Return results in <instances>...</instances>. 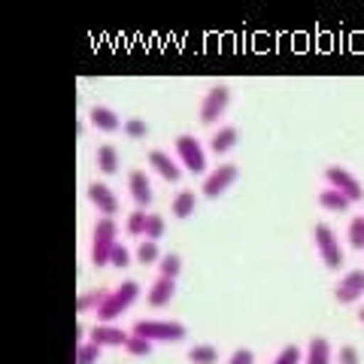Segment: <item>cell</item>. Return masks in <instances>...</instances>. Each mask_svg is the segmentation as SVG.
<instances>
[{"mask_svg": "<svg viewBox=\"0 0 364 364\" xmlns=\"http://www.w3.org/2000/svg\"><path fill=\"white\" fill-rule=\"evenodd\" d=\"M136 294H140V286H136L134 279H124L119 289H112L104 301H100V306H97V316H100V325H107V322H112V318H119L128 306L136 301Z\"/></svg>", "mask_w": 364, "mask_h": 364, "instance_id": "6da1fadb", "label": "cell"}, {"mask_svg": "<svg viewBox=\"0 0 364 364\" xmlns=\"http://www.w3.org/2000/svg\"><path fill=\"white\" fill-rule=\"evenodd\" d=\"M134 334L152 340V343H176V340H182L188 334V328L182 322H155V318H140V322H134Z\"/></svg>", "mask_w": 364, "mask_h": 364, "instance_id": "7a4b0ae2", "label": "cell"}, {"mask_svg": "<svg viewBox=\"0 0 364 364\" xmlns=\"http://www.w3.org/2000/svg\"><path fill=\"white\" fill-rule=\"evenodd\" d=\"M116 234H119V228L112 225V219H100L95 225V237H91V261H95L97 267H104L109 264V255H112V249H116Z\"/></svg>", "mask_w": 364, "mask_h": 364, "instance_id": "3957f363", "label": "cell"}, {"mask_svg": "<svg viewBox=\"0 0 364 364\" xmlns=\"http://www.w3.org/2000/svg\"><path fill=\"white\" fill-rule=\"evenodd\" d=\"M176 155L186 170L191 173H203L207 170V155H203V146L195 140V136H176Z\"/></svg>", "mask_w": 364, "mask_h": 364, "instance_id": "277c9868", "label": "cell"}, {"mask_svg": "<svg viewBox=\"0 0 364 364\" xmlns=\"http://www.w3.org/2000/svg\"><path fill=\"white\" fill-rule=\"evenodd\" d=\"M325 179H328V188L340 191V195H343V198H349L352 203L364 198V188H361V182H358L355 176H352L349 170H343V167H328V170H325Z\"/></svg>", "mask_w": 364, "mask_h": 364, "instance_id": "5b68a950", "label": "cell"}, {"mask_svg": "<svg viewBox=\"0 0 364 364\" xmlns=\"http://www.w3.org/2000/svg\"><path fill=\"white\" fill-rule=\"evenodd\" d=\"M228 104H231V91H228V85H213L200 104V122L213 124L228 109Z\"/></svg>", "mask_w": 364, "mask_h": 364, "instance_id": "8992f818", "label": "cell"}, {"mask_svg": "<svg viewBox=\"0 0 364 364\" xmlns=\"http://www.w3.org/2000/svg\"><path fill=\"white\" fill-rule=\"evenodd\" d=\"M316 246H318V255H322V261L331 270H337L340 264H343V252H340L337 246V237L328 225H316Z\"/></svg>", "mask_w": 364, "mask_h": 364, "instance_id": "52a82bcc", "label": "cell"}, {"mask_svg": "<svg viewBox=\"0 0 364 364\" xmlns=\"http://www.w3.org/2000/svg\"><path fill=\"white\" fill-rule=\"evenodd\" d=\"M237 182V167L234 164H222V167H215L207 173V182H203V195L207 198H219L225 195L228 188H231Z\"/></svg>", "mask_w": 364, "mask_h": 364, "instance_id": "ba28073f", "label": "cell"}, {"mask_svg": "<svg viewBox=\"0 0 364 364\" xmlns=\"http://www.w3.org/2000/svg\"><path fill=\"white\" fill-rule=\"evenodd\" d=\"M361 294H364V270L346 273V277L337 282V289H334L337 304H352V301H358Z\"/></svg>", "mask_w": 364, "mask_h": 364, "instance_id": "9c48e42d", "label": "cell"}, {"mask_svg": "<svg viewBox=\"0 0 364 364\" xmlns=\"http://www.w3.org/2000/svg\"><path fill=\"white\" fill-rule=\"evenodd\" d=\"M128 188H131V198H134L136 207H149L152 203V182H149V176H146L143 170H131Z\"/></svg>", "mask_w": 364, "mask_h": 364, "instance_id": "30bf717a", "label": "cell"}, {"mask_svg": "<svg viewBox=\"0 0 364 364\" xmlns=\"http://www.w3.org/2000/svg\"><path fill=\"white\" fill-rule=\"evenodd\" d=\"M88 200L95 203V207L104 213V215L119 213V198L112 195V191L104 186V182H95V186H88Z\"/></svg>", "mask_w": 364, "mask_h": 364, "instance_id": "8fae6325", "label": "cell"}, {"mask_svg": "<svg viewBox=\"0 0 364 364\" xmlns=\"http://www.w3.org/2000/svg\"><path fill=\"white\" fill-rule=\"evenodd\" d=\"M146 158H149V167L155 170V173L158 176H161V179H167V182H176L179 179V164L173 161V158H170L167 152H161V149H152L149 155H146Z\"/></svg>", "mask_w": 364, "mask_h": 364, "instance_id": "7c38bea8", "label": "cell"}, {"mask_svg": "<svg viewBox=\"0 0 364 364\" xmlns=\"http://www.w3.org/2000/svg\"><path fill=\"white\" fill-rule=\"evenodd\" d=\"M173 294H176V279H164V277H158V279L152 282L149 294H146V304H149V306H167Z\"/></svg>", "mask_w": 364, "mask_h": 364, "instance_id": "4fadbf2b", "label": "cell"}, {"mask_svg": "<svg viewBox=\"0 0 364 364\" xmlns=\"http://www.w3.org/2000/svg\"><path fill=\"white\" fill-rule=\"evenodd\" d=\"M91 343H97L100 349H104V346H124V343H128V334H124L122 328L97 325V328H91Z\"/></svg>", "mask_w": 364, "mask_h": 364, "instance_id": "5bb4252c", "label": "cell"}, {"mask_svg": "<svg viewBox=\"0 0 364 364\" xmlns=\"http://www.w3.org/2000/svg\"><path fill=\"white\" fill-rule=\"evenodd\" d=\"M91 124H95L97 131H107V134L124 128L122 119L116 116V109H107V107H91Z\"/></svg>", "mask_w": 364, "mask_h": 364, "instance_id": "9a60e30c", "label": "cell"}, {"mask_svg": "<svg viewBox=\"0 0 364 364\" xmlns=\"http://www.w3.org/2000/svg\"><path fill=\"white\" fill-rule=\"evenodd\" d=\"M237 140H240V134H237V128H219L213 134V143H210V149L215 152V155H225V152H231L234 146H237Z\"/></svg>", "mask_w": 364, "mask_h": 364, "instance_id": "2e32d148", "label": "cell"}, {"mask_svg": "<svg viewBox=\"0 0 364 364\" xmlns=\"http://www.w3.org/2000/svg\"><path fill=\"white\" fill-rule=\"evenodd\" d=\"M306 364H331V343L325 337H313L306 346Z\"/></svg>", "mask_w": 364, "mask_h": 364, "instance_id": "e0dca14e", "label": "cell"}, {"mask_svg": "<svg viewBox=\"0 0 364 364\" xmlns=\"http://www.w3.org/2000/svg\"><path fill=\"white\" fill-rule=\"evenodd\" d=\"M97 167H100V170H104V173H107V176H112V173H119V152H116V149H112V146H109V143H104V146H100V149H97Z\"/></svg>", "mask_w": 364, "mask_h": 364, "instance_id": "ac0fdd59", "label": "cell"}, {"mask_svg": "<svg viewBox=\"0 0 364 364\" xmlns=\"http://www.w3.org/2000/svg\"><path fill=\"white\" fill-rule=\"evenodd\" d=\"M318 203H322L325 210H331V213H343L352 200L343 198V195H340V191H334V188H325V191H318Z\"/></svg>", "mask_w": 364, "mask_h": 364, "instance_id": "d6986e66", "label": "cell"}, {"mask_svg": "<svg viewBox=\"0 0 364 364\" xmlns=\"http://www.w3.org/2000/svg\"><path fill=\"white\" fill-rule=\"evenodd\" d=\"M170 210H173L176 219H188V215L195 213V191H188V188L179 191V195L173 198V207Z\"/></svg>", "mask_w": 364, "mask_h": 364, "instance_id": "ffe728a7", "label": "cell"}, {"mask_svg": "<svg viewBox=\"0 0 364 364\" xmlns=\"http://www.w3.org/2000/svg\"><path fill=\"white\" fill-rule=\"evenodd\" d=\"M188 361L191 364H215L219 361V352H215V346H210V343H198V346L188 349Z\"/></svg>", "mask_w": 364, "mask_h": 364, "instance_id": "44dd1931", "label": "cell"}, {"mask_svg": "<svg viewBox=\"0 0 364 364\" xmlns=\"http://www.w3.org/2000/svg\"><path fill=\"white\" fill-rule=\"evenodd\" d=\"M158 270H161L164 279H176L179 273H182V258L170 252V255H164L161 261H158Z\"/></svg>", "mask_w": 364, "mask_h": 364, "instance_id": "7402d4cb", "label": "cell"}, {"mask_svg": "<svg viewBox=\"0 0 364 364\" xmlns=\"http://www.w3.org/2000/svg\"><path fill=\"white\" fill-rule=\"evenodd\" d=\"M349 246L352 249H364V215H355V219L349 222Z\"/></svg>", "mask_w": 364, "mask_h": 364, "instance_id": "603a6c76", "label": "cell"}, {"mask_svg": "<svg viewBox=\"0 0 364 364\" xmlns=\"http://www.w3.org/2000/svg\"><path fill=\"white\" fill-rule=\"evenodd\" d=\"M97 355H100V346L97 343H79L76 346V364H95L97 361Z\"/></svg>", "mask_w": 364, "mask_h": 364, "instance_id": "cb8c5ba5", "label": "cell"}, {"mask_svg": "<svg viewBox=\"0 0 364 364\" xmlns=\"http://www.w3.org/2000/svg\"><path fill=\"white\" fill-rule=\"evenodd\" d=\"M161 234H164V219L158 213H149V219H146V240L158 243L161 240Z\"/></svg>", "mask_w": 364, "mask_h": 364, "instance_id": "d4e9b609", "label": "cell"}, {"mask_svg": "<svg viewBox=\"0 0 364 364\" xmlns=\"http://www.w3.org/2000/svg\"><path fill=\"white\" fill-rule=\"evenodd\" d=\"M124 352H131V355H149V352H152V340L131 334L128 343H124Z\"/></svg>", "mask_w": 364, "mask_h": 364, "instance_id": "484cf974", "label": "cell"}, {"mask_svg": "<svg viewBox=\"0 0 364 364\" xmlns=\"http://www.w3.org/2000/svg\"><path fill=\"white\" fill-rule=\"evenodd\" d=\"M158 243H152V240H143L140 246H136V261L140 264H152V261H158Z\"/></svg>", "mask_w": 364, "mask_h": 364, "instance_id": "4316f807", "label": "cell"}, {"mask_svg": "<svg viewBox=\"0 0 364 364\" xmlns=\"http://www.w3.org/2000/svg\"><path fill=\"white\" fill-rule=\"evenodd\" d=\"M146 219H149V213H143V210H134L128 215V234H146Z\"/></svg>", "mask_w": 364, "mask_h": 364, "instance_id": "83f0119b", "label": "cell"}, {"mask_svg": "<svg viewBox=\"0 0 364 364\" xmlns=\"http://www.w3.org/2000/svg\"><path fill=\"white\" fill-rule=\"evenodd\" d=\"M146 131H149V124H146L143 119H128V122H124V134L134 136V140H143Z\"/></svg>", "mask_w": 364, "mask_h": 364, "instance_id": "f1b7e54d", "label": "cell"}, {"mask_svg": "<svg viewBox=\"0 0 364 364\" xmlns=\"http://www.w3.org/2000/svg\"><path fill=\"white\" fill-rule=\"evenodd\" d=\"M107 298V294H97V291H88V294H79V298H76V310L79 313H85L88 310V306H100V301H104Z\"/></svg>", "mask_w": 364, "mask_h": 364, "instance_id": "f546056e", "label": "cell"}, {"mask_svg": "<svg viewBox=\"0 0 364 364\" xmlns=\"http://www.w3.org/2000/svg\"><path fill=\"white\" fill-rule=\"evenodd\" d=\"M109 264L112 267H128L131 264V252H128V246H116V249H112V255H109Z\"/></svg>", "mask_w": 364, "mask_h": 364, "instance_id": "4dcf8cb0", "label": "cell"}, {"mask_svg": "<svg viewBox=\"0 0 364 364\" xmlns=\"http://www.w3.org/2000/svg\"><path fill=\"white\" fill-rule=\"evenodd\" d=\"M273 364H301V349L298 346H286L277 358H273Z\"/></svg>", "mask_w": 364, "mask_h": 364, "instance_id": "1f68e13d", "label": "cell"}, {"mask_svg": "<svg viewBox=\"0 0 364 364\" xmlns=\"http://www.w3.org/2000/svg\"><path fill=\"white\" fill-rule=\"evenodd\" d=\"M228 364H255V355L249 349H237V352H231Z\"/></svg>", "mask_w": 364, "mask_h": 364, "instance_id": "d6a6232c", "label": "cell"}, {"mask_svg": "<svg viewBox=\"0 0 364 364\" xmlns=\"http://www.w3.org/2000/svg\"><path fill=\"white\" fill-rule=\"evenodd\" d=\"M340 364H358V349L355 346H343V349H340Z\"/></svg>", "mask_w": 364, "mask_h": 364, "instance_id": "836d02e7", "label": "cell"}, {"mask_svg": "<svg viewBox=\"0 0 364 364\" xmlns=\"http://www.w3.org/2000/svg\"><path fill=\"white\" fill-rule=\"evenodd\" d=\"M358 318H361V322H364V306H361V313H358Z\"/></svg>", "mask_w": 364, "mask_h": 364, "instance_id": "e575fe53", "label": "cell"}]
</instances>
